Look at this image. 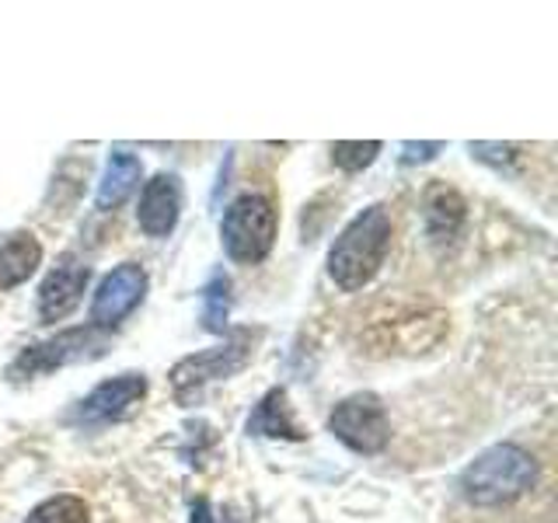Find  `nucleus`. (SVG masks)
Segmentation results:
<instances>
[{"label":"nucleus","mask_w":558,"mask_h":523,"mask_svg":"<svg viewBox=\"0 0 558 523\" xmlns=\"http://www.w3.org/2000/svg\"><path fill=\"white\" fill-rule=\"evenodd\" d=\"M391 248V217L380 203L366 206L342 227V234L328 248V276L345 293L363 290L380 272Z\"/></svg>","instance_id":"nucleus-1"},{"label":"nucleus","mask_w":558,"mask_h":523,"mask_svg":"<svg viewBox=\"0 0 558 523\" xmlns=\"http://www.w3.org/2000/svg\"><path fill=\"white\" fill-rule=\"evenodd\" d=\"M537 482V461L517 443H496L482 450L461 471V496L475 506H506L531 492Z\"/></svg>","instance_id":"nucleus-2"},{"label":"nucleus","mask_w":558,"mask_h":523,"mask_svg":"<svg viewBox=\"0 0 558 523\" xmlns=\"http://www.w3.org/2000/svg\"><path fill=\"white\" fill-rule=\"evenodd\" d=\"M276 206L258 196V192H244L238 196L231 206L223 209V220H220V241H223V252L238 266H258L266 262L272 244H276Z\"/></svg>","instance_id":"nucleus-3"},{"label":"nucleus","mask_w":558,"mask_h":523,"mask_svg":"<svg viewBox=\"0 0 558 523\" xmlns=\"http://www.w3.org/2000/svg\"><path fill=\"white\" fill-rule=\"evenodd\" d=\"M252 342H255L252 331L238 328L220 345L203 349V353L185 356V360L174 363V370H171L174 401H179V405H196V401L203 398L206 384L227 380V377H234L238 370H244L248 360H252Z\"/></svg>","instance_id":"nucleus-4"},{"label":"nucleus","mask_w":558,"mask_h":523,"mask_svg":"<svg viewBox=\"0 0 558 523\" xmlns=\"http://www.w3.org/2000/svg\"><path fill=\"white\" fill-rule=\"evenodd\" d=\"M105 349H109V336L98 328H66L60 336H52L46 342H35V345H25L17 360L8 366V377L11 380H32L39 374H52L60 370V366H70V363H84V360H95L101 356Z\"/></svg>","instance_id":"nucleus-5"},{"label":"nucleus","mask_w":558,"mask_h":523,"mask_svg":"<svg viewBox=\"0 0 558 523\" xmlns=\"http://www.w3.org/2000/svg\"><path fill=\"white\" fill-rule=\"evenodd\" d=\"M328 433L353 453L374 458V453H380L391 440V418H388V409H384V401L377 394L363 391V394L342 398L339 405L331 409Z\"/></svg>","instance_id":"nucleus-6"},{"label":"nucleus","mask_w":558,"mask_h":523,"mask_svg":"<svg viewBox=\"0 0 558 523\" xmlns=\"http://www.w3.org/2000/svg\"><path fill=\"white\" fill-rule=\"evenodd\" d=\"M147 269L140 262H122L109 276L101 279L92 296V328L105 331L130 318L147 296Z\"/></svg>","instance_id":"nucleus-7"},{"label":"nucleus","mask_w":558,"mask_h":523,"mask_svg":"<svg viewBox=\"0 0 558 523\" xmlns=\"http://www.w3.org/2000/svg\"><path fill=\"white\" fill-rule=\"evenodd\" d=\"M147 394V377L144 374H119L112 380H101L92 394H84L74 409H70V423L77 426H105L119 423L122 415H130L133 405H140Z\"/></svg>","instance_id":"nucleus-8"},{"label":"nucleus","mask_w":558,"mask_h":523,"mask_svg":"<svg viewBox=\"0 0 558 523\" xmlns=\"http://www.w3.org/2000/svg\"><path fill=\"white\" fill-rule=\"evenodd\" d=\"M92 283V269L77 262L74 255H63L57 266H52L39 287V318L46 325H57L63 318H70L81 301H84V290Z\"/></svg>","instance_id":"nucleus-9"},{"label":"nucleus","mask_w":558,"mask_h":523,"mask_svg":"<svg viewBox=\"0 0 558 523\" xmlns=\"http://www.w3.org/2000/svg\"><path fill=\"white\" fill-rule=\"evenodd\" d=\"M182 217V182L179 174H154L140 192L136 223L147 238H168Z\"/></svg>","instance_id":"nucleus-10"},{"label":"nucleus","mask_w":558,"mask_h":523,"mask_svg":"<svg viewBox=\"0 0 558 523\" xmlns=\"http://www.w3.org/2000/svg\"><path fill=\"white\" fill-rule=\"evenodd\" d=\"M423 220H426V234L433 244H450V241H458L461 227L468 220V203L458 188L433 185L423 199Z\"/></svg>","instance_id":"nucleus-11"},{"label":"nucleus","mask_w":558,"mask_h":523,"mask_svg":"<svg viewBox=\"0 0 558 523\" xmlns=\"http://www.w3.org/2000/svg\"><path fill=\"white\" fill-rule=\"evenodd\" d=\"M39 266H43V244L28 231L0 234V290L22 287Z\"/></svg>","instance_id":"nucleus-12"},{"label":"nucleus","mask_w":558,"mask_h":523,"mask_svg":"<svg viewBox=\"0 0 558 523\" xmlns=\"http://www.w3.org/2000/svg\"><path fill=\"white\" fill-rule=\"evenodd\" d=\"M140 174H144V165H140V157L130 154V150H112L109 154V165H105V174L98 182V196H95V206L101 214H109V209L122 206L133 188L140 185Z\"/></svg>","instance_id":"nucleus-13"},{"label":"nucleus","mask_w":558,"mask_h":523,"mask_svg":"<svg viewBox=\"0 0 558 523\" xmlns=\"http://www.w3.org/2000/svg\"><path fill=\"white\" fill-rule=\"evenodd\" d=\"M248 433L252 436H269V440H304L301 426L293 423L290 401L283 388H272L258 401L255 412L248 415Z\"/></svg>","instance_id":"nucleus-14"},{"label":"nucleus","mask_w":558,"mask_h":523,"mask_svg":"<svg viewBox=\"0 0 558 523\" xmlns=\"http://www.w3.org/2000/svg\"><path fill=\"white\" fill-rule=\"evenodd\" d=\"M227 318H231V279H227V272H214L203 287V328L223 336Z\"/></svg>","instance_id":"nucleus-15"},{"label":"nucleus","mask_w":558,"mask_h":523,"mask_svg":"<svg viewBox=\"0 0 558 523\" xmlns=\"http://www.w3.org/2000/svg\"><path fill=\"white\" fill-rule=\"evenodd\" d=\"M25 523H92V510L81 496H52L35 506Z\"/></svg>","instance_id":"nucleus-16"},{"label":"nucleus","mask_w":558,"mask_h":523,"mask_svg":"<svg viewBox=\"0 0 558 523\" xmlns=\"http://www.w3.org/2000/svg\"><path fill=\"white\" fill-rule=\"evenodd\" d=\"M377 154H380V144L377 139H366V144H349V139H342V144H331V165L349 171V174H356L363 168H371L377 161Z\"/></svg>","instance_id":"nucleus-17"},{"label":"nucleus","mask_w":558,"mask_h":523,"mask_svg":"<svg viewBox=\"0 0 558 523\" xmlns=\"http://www.w3.org/2000/svg\"><path fill=\"white\" fill-rule=\"evenodd\" d=\"M468 150H471V157H478V161H488L496 168L510 165L517 154V147H510V144H471Z\"/></svg>","instance_id":"nucleus-18"},{"label":"nucleus","mask_w":558,"mask_h":523,"mask_svg":"<svg viewBox=\"0 0 558 523\" xmlns=\"http://www.w3.org/2000/svg\"><path fill=\"white\" fill-rule=\"evenodd\" d=\"M444 150V144H401V165H423L433 161Z\"/></svg>","instance_id":"nucleus-19"},{"label":"nucleus","mask_w":558,"mask_h":523,"mask_svg":"<svg viewBox=\"0 0 558 523\" xmlns=\"http://www.w3.org/2000/svg\"><path fill=\"white\" fill-rule=\"evenodd\" d=\"M189 523H214V506H209V499H196V502H192Z\"/></svg>","instance_id":"nucleus-20"}]
</instances>
